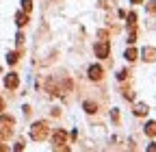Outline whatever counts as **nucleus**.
<instances>
[{
  "mask_svg": "<svg viewBox=\"0 0 156 152\" xmlns=\"http://www.w3.org/2000/svg\"><path fill=\"white\" fill-rule=\"evenodd\" d=\"M95 54L100 56V59H106L108 56V52H111V46H108V42H100V44H95Z\"/></svg>",
  "mask_w": 156,
  "mask_h": 152,
  "instance_id": "7ed1b4c3",
  "label": "nucleus"
},
{
  "mask_svg": "<svg viewBox=\"0 0 156 152\" xmlns=\"http://www.w3.org/2000/svg\"><path fill=\"white\" fill-rule=\"evenodd\" d=\"M124 98H126V100H134V96H132V93H128V91H124Z\"/></svg>",
  "mask_w": 156,
  "mask_h": 152,
  "instance_id": "aec40b11",
  "label": "nucleus"
},
{
  "mask_svg": "<svg viewBox=\"0 0 156 152\" xmlns=\"http://www.w3.org/2000/svg\"><path fill=\"white\" fill-rule=\"evenodd\" d=\"M65 141H67V132H65L63 128L54 130V135H52V143H54V148H61V146H65Z\"/></svg>",
  "mask_w": 156,
  "mask_h": 152,
  "instance_id": "f03ea898",
  "label": "nucleus"
},
{
  "mask_svg": "<svg viewBox=\"0 0 156 152\" xmlns=\"http://www.w3.org/2000/svg\"><path fill=\"white\" fill-rule=\"evenodd\" d=\"M147 111H150L147 104H136V107H134V115H145Z\"/></svg>",
  "mask_w": 156,
  "mask_h": 152,
  "instance_id": "1a4fd4ad",
  "label": "nucleus"
},
{
  "mask_svg": "<svg viewBox=\"0 0 156 152\" xmlns=\"http://www.w3.org/2000/svg\"><path fill=\"white\" fill-rule=\"evenodd\" d=\"M48 132H50L48 122H35V124L30 126V139L41 141V139H46V137H48Z\"/></svg>",
  "mask_w": 156,
  "mask_h": 152,
  "instance_id": "f257e3e1",
  "label": "nucleus"
},
{
  "mask_svg": "<svg viewBox=\"0 0 156 152\" xmlns=\"http://www.w3.org/2000/svg\"><path fill=\"white\" fill-rule=\"evenodd\" d=\"M124 56H126V61H134V59H136V50H134V48H128Z\"/></svg>",
  "mask_w": 156,
  "mask_h": 152,
  "instance_id": "f8f14e48",
  "label": "nucleus"
},
{
  "mask_svg": "<svg viewBox=\"0 0 156 152\" xmlns=\"http://www.w3.org/2000/svg\"><path fill=\"white\" fill-rule=\"evenodd\" d=\"M126 76H128V72H126V70H122L119 74H117V78H119V81H124V78H126Z\"/></svg>",
  "mask_w": 156,
  "mask_h": 152,
  "instance_id": "a211bd4d",
  "label": "nucleus"
},
{
  "mask_svg": "<svg viewBox=\"0 0 156 152\" xmlns=\"http://www.w3.org/2000/svg\"><path fill=\"white\" fill-rule=\"evenodd\" d=\"M83 109H85L87 113H95V111H98V104H95V102H89V100H87V102L83 104Z\"/></svg>",
  "mask_w": 156,
  "mask_h": 152,
  "instance_id": "9b49d317",
  "label": "nucleus"
},
{
  "mask_svg": "<svg viewBox=\"0 0 156 152\" xmlns=\"http://www.w3.org/2000/svg\"><path fill=\"white\" fill-rule=\"evenodd\" d=\"M145 132H147V137H154V135H156V122H147Z\"/></svg>",
  "mask_w": 156,
  "mask_h": 152,
  "instance_id": "9d476101",
  "label": "nucleus"
},
{
  "mask_svg": "<svg viewBox=\"0 0 156 152\" xmlns=\"http://www.w3.org/2000/svg\"><path fill=\"white\" fill-rule=\"evenodd\" d=\"M46 89L52 93V96H58V93H61V85H56L54 78H48V81H46Z\"/></svg>",
  "mask_w": 156,
  "mask_h": 152,
  "instance_id": "423d86ee",
  "label": "nucleus"
},
{
  "mask_svg": "<svg viewBox=\"0 0 156 152\" xmlns=\"http://www.w3.org/2000/svg\"><path fill=\"white\" fill-rule=\"evenodd\" d=\"M13 150H15V152H22V150H24V143H15Z\"/></svg>",
  "mask_w": 156,
  "mask_h": 152,
  "instance_id": "6ab92c4d",
  "label": "nucleus"
},
{
  "mask_svg": "<svg viewBox=\"0 0 156 152\" xmlns=\"http://www.w3.org/2000/svg\"><path fill=\"white\" fill-rule=\"evenodd\" d=\"M17 56H20L17 52H9V54H7V63H9V65H15V63H17Z\"/></svg>",
  "mask_w": 156,
  "mask_h": 152,
  "instance_id": "ddd939ff",
  "label": "nucleus"
},
{
  "mask_svg": "<svg viewBox=\"0 0 156 152\" xmlns=\"http://www.w3.org/2000/svg\"><path fill=\"white\" fill-rule=\"evenodd\" d=\"M15 42H17L20 46H22V44H24V35H22V33H17V37H15Z\"/></svg>",
  "mask_w": 156,
  "mask_h": 152,
  "instance_id": "f3484780",
  "label": "nucleus"
},
{
  "mask_svg": "<svg viewBox=\"0 0 156 152\" xmlns=\"http://www.w3.org/2000/svg\"><path fill=\"white\" fill-rule=\"evenodd\" d=\"M17 85H20V76H17V74L11 72V74L5 76V87H7V89H15Z\"/></svg>",
  "mask_w": 156,
  "mask_h": 152,
  "instance_id": "39448f33",
  "label": "nucleus"
},
{
  "mask_svg": "<svg viewBox=\"0 0 156 152\" xmlns=\"http://www.w3.org/2000/svg\"><path fill=\"white\" fill-rule=\"evenodd\" d=\"M15 24H17L20 28L26 26V24H28V13H17V15H15Z\"/></svg>",
  "mask_w": 156,
  "mask_h": 152,
  "instance_id": "6e6552de",
  "label": "nucleus"
},
{
  "mask_svg": "<svg viewBox=\"0 0 156 152\" xmlns=\"http://www.w3.org/2000/svg\"><path fill=\"white\" fill-rule=\"evenodd\" d=\"M134 42H136V35H134V31H132V33L128 35V44H134Z\"/></svg>",
  "mask_w": 156,
  "mask_h": 152,
  "instance_id": "dca6fc26",
  "label": "nucleus"
},
{
  "mask_svg": "<svg viewBox=\"0 0 156 152\" xmlns=\"http://www.w3.org/2000/svg\"><path fill=\"white\" fill-rule=\"evenodd\" d=\"M2 150H7V146H0V152H2Z\"/></svg>",
  "mask_w": 156,
  "mask_h": 152,
  "instance_id": "5701e85b",
  "label": "nucleus"
},
{
  "mask_svg": "<svg viewBox=\"0 0 156 152\" xmlns=\"http://www.w3.org/2000/svg\"><path fill=\"white\" fill-rule=\"evenodd\" d=\"M141 54H143V59H145L147 63H154V59H156V56H154V54H156V50H154L152 46L143 48V52H141Z\"/></svg>",
  "mask_w": 156,
  "mask_h": 152,
  "instance_id": "0eeeda50",
  "label": "nucleus"
},
{
  "mask_svg": "<svg viewBox=\"0 0 156 152\" xmlns=\"http://www.w3.org/2000/svg\"><path fill=\"white\" fill-rule=\"evenodd\" d=\"M22 9H24V13H30V9H33V2H30V0H22Z\"/></svg>",
  "mask_w": 156,
  "mask_h": 152,
  "instance_id": "4468645a",
  "label": "nucleus"
},
{
  "mask_svg": "<svg viewBox=\"0 0 156 152\" xmlns=\"http://www.w3.org/2000/svg\"><path fill=\"white\" fill-rule=\"evenodd\" d=\"M0 111H5V100L0 98Z\"/></svg>",
  "mask_w": 156,
  "mask_h": 152,
  "instance_id": "412c9836",
  "label": "nucleus"
},
{
  "mask_svg": "<svg viewBox=\"0 0 156 152\" xmlns=\"http://www.w3.org/2000/svg\"><path fill=\"white\" fill-rule=\"evenodd\" d=\"M87 76H89L91 81H102L104 70H102L100 65H91V67H89V72H87Z\"/></svg>",
  "mask_w": 156,
  "mask_h": 152,
  "instance_id": "20e7f679",
  "label": "nucleus"
},
{
  "mask_svg": "<svg viewBox=\"0 0 156 152\" xmlns=\"http://www.w3.org/2000/svg\"><path fill=\"white\" fill-rule=\"evenodd\" d=\"M143 2V0H132V5H141Z\"/></svg>",
  "mask_w": 156,
  "mask_h": 152,
  "instance_id": "4be33fe9",
  "label": "nucleus"
},
{
  "mask_svg": "<svg viewBox=\"0 0 156 152\" xmlns=\"http://www.w3.org/2000/svg\"><path fill=\"white\" fill-rule=\"evenodd\" d=\"M134 22H136V13H128V24L134 26Z\"/></svg>",
  "mask_w": 156,
  "mask_h": 152,
  "instance_id": "2eb2a0df",
  "label": "nucleus"
}]
</instances>
